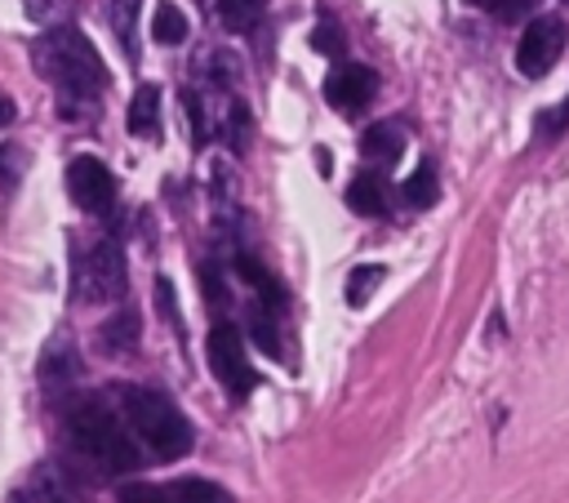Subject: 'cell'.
<instances>
[{"label":"cell","instance_id":"1","mask_svg":"<svg viewBox=\"0 0 569 503\" xmlns=\"http://www.w3.org/2000/svg\"><path fill=\"white\" fill-rule=\"evenodd\" d=\"M31 53H36V71L53 89H62L67 98L89 102V98H98L107 89V67H102L93 40L80 27H53V31H44Z\"/></svg>","mask_w":569,"mask_h":503},{"label":"cell","instance_id":"2","mask_svg":"<svg viewBox=\"0 0 569 503\" xmlns=\"http://www.w3.org/2000/svg\"><path fill=\"white\" fill-rule=\"evenodd\" d=\"M120 405H124V423L133 427V436H138L160 463L182 458V454L191 450V423L182 418V410H178L164 392L129 383V387H120Z\"/></svg>","mask_w":569,"mask_h":503},{"label":"cell","instance_id":"3","mask_svg":"<svg viewBox=\"0 0 569 503\" xmlns=\"http://www.w3.org/2000/svg\"><path fill=\"white\" fill-rule=\"evenodd\" d=\"M67 436L80 454H89L102 472H133L142 463L138 445L129 441L124 423L102 401H80L67 410Z\"/></svg>","mask_w":569,"mask_h":503},{"label":"cell","instance_id":"4","mask_svg":"<svg viewBox=\"0 0 569 503\" xmlns=\"http://www.w3.org/2000/svg\"><path fill=\"white\" fill-rule=\"evenodd\" d=\"M129 285L124 249L116 240H98L89 254L76 258V294L89 303H116Z\"/></svg>","mask_w":569,"mask_h":503},{"label":"cell","instance_id":"5","mask_svg":"<svg viewBox=\"0 0 569 503\" xmlns=\"http://www.w3.org/2000/svg\"><path fill=\"white\" fill-rule=\"evenodd\" d=\"M204 352H209V369H213V378L222 383V392L231 396V401H244L249 392H253V369H249V352H244V338H240V329L236 325H213L209 329V343H204Z\"/></svg>","mask_w":569,"mask_h":503},{"label":"cell","instance_id":"6","mask_svg":"<svg viewBox=\"0 0 569 503\" xmlns=\"http://www.w3.org/2000/svg\"><path fill=\"white\" fill-rule=\"evenodd\" d=\"M560 49H565V22H560L556 13H542V18H533V22L525 27V36H520V45H516V67L538 80V76H547V71L556 67Z\"/></svg>","mask_w":569,"mask_h":503},{"label":"cell","instance_id":"7","mask_svg":"<svg viewBox=\"0 0 569 503\" xmlns=\"http://www.w3.org/2000/svg\"><path fill=\"white\" fill-rule=\"evenodd\" d=\"M67 191L84 214H111L116 205V178L98 156H76L67 165Z\"/></svg>","mask_w":569,"mask_h":503},{"label":"cell","instance_id":"8","mask_svg":"<svg viewBox=\"0 0 569 503\" xmlns=\"http://www.w3.org/2000/svg\"><path fill=\"white\" fill-rule=\"evenodd\" d=\"M373 93H378V76L365 62H338L325 80V98L338 111H365L373 102Z\"/></svg>","mask_w":569,"mask_h":503},{"label":"cell","instance_id":"9","mask_svg":"<svg viewBox=\"0 0 569 503\" xmlns=\"http://www.w3.org/2000/svg\"><path fill=\"white\" fill-rule=\"evenodd\" d=\"M80 369H84V361L71 347V338H49V347L40 352V383L49 392H62V387H71L80 378Z\"/></svg>","mask_w":569,"mask_h":503},{"label":"cell","instance_id":"10","mask_svg":"<svg viewBox=\"0 0 569 503\" xmlns=\"http://www.w3.org/2000/svg\"><path fill=\"white\" fill-rule=\"evenodd\" d=\"M236 272H240V280L262 298V307H267L271 316H276V312H284V285H280V280H276L258 258L240 254V258H236Z\"/></svg>","mask_w":569,"mask_h":503},{"label":"cell","instance_id":"11","mask_svg":"<svg viewBox=\"0 0 569 503\" xmlns=\"http://www.w3.org/2000/svg\"><path fill=\"white\" fill-rule=\"evenodd\" d=\"M98 347H102L107 356H124V352H133V347H138V316H133V312H116V316H107L102 329H98Z\"/></svg>","mask_w":569,"mask_h":503},{"label":"cell","instance_id":"12","mask_svg":"<svg viewBox=\"0 0 569 503\" xmlns=\"http://www.w3.org/2000/svg\"><path fill=\"white\" fill-rule=\"evenodd\" d=\"M160 129V89L156 85H138L133 102H129V134L151 138Z\"/></svg>","mask_w":569,"mask_h":503},{"label":"cell","instance_id":"13","mask_svg":"<svg viewBox=\"0 0 569 503\" xmlns=\"http://www.w3.org/2000/svg\"><path fill=\"white\" fill-rule=\"evenodd\" d=\"M400 147H405V134H400V125H391V120L369 125L365 138H360V151H365L369 160H396Z\"/></svg>","mask_w":569,"mask_h":503},{"label":"cell","instance_id":"14","mask_svg":"<svg viewBox=\"0 0 569 503\" xmlns=\"http://www.w3.org/2000/svg\"><path fill=\"white\" fill-rule=\"evenodd\" d=\"M347 205L365 218H378L382 205H387V191H382V178L378 174H356L351 187H347Z\"/></svg>","mask_w":569,"mask_h":503},{"label":"cell","instance_id":"15","mask_svg":"<svg viewBox=\"0 0 569 503\" xmlns=\"http://www.w3.org/2000/svg\"><path fill=\"white\" fill-rule=\"evenodd\" d=\"M169 503H231V494L218 485V481H204V476H182L169 485Z\"/></svg>","mask_w":569,"mask_h":503},{"label":"cell","instance_id":"16","mask_svg":"<svg viewBox=\"0 0 569 503\" xmlns=\"http://www.w3.org/2000/svg\"><path fill=\"white\" fill-rule=\"evenodd\" d=\"M151 36L160 45H182L187 40V13L178 4H169V0H160L156 4V18H151Z\"/></svg>","mask_w":569,"mask_h":503},{"label":"cell","instance_id":"17","mask_svg":"<svg viewBox=\"0 0 569 503\" xmlns=\"http://www.w3.org/2000/svg\"><path fill=\"white\" fill-rule=\"evenodd\" d=\"M107 22H111V31H116V40H120V49L133 58L138 53V45H133V22H138V0H107Z\"/></svg>","mask_w":569,"mask_h":503},{"label":"cell","instance_id":"18","mask_svg":"<svg viewBox=\"0 0 569 503\" xmlns=\"http://www.w3.org/2000/svg\"><path fill=\"white\" fill-rule=\"evenodd\" d=\"M436 196H440L436 169H431V165H418V169L405 178V200H409L413 209H427V205H436Z\"/></svg>","mask_w":569,"mask_h":503},{"label":"cell","instance_id":"19","mask_svg":"<svg viewBox=\"0 0 569 503\" xmlns=\"http://www.w3.org/2000/svg\"><path fill=\"white\" fill-rule=\"evenodd\" d=\"M262 9H267V0H218V18L231 31H249L262 18Z\"/></svg>","mask_w":569,"mask_h":503},{"label":"cell","instance_id":"20","mask_svg":"<svg viewBox=\"0 0 569 503\" xmlns=\"http://www.w3.org/2000/svg\"><path fill=\"white\" fill-rule=\"evenodd\" d=\"M378 280H382V267L378 263H365V267H356L351 276H347V303H369V294L378 289Z\"/></svg>","mask_w":569,"mask_h":503},{"label":"cell","instance_id":"21","mask_svg":"<svg viewBox=\"0 0 569 503\" xmlns=\"http://www.w3.org/2000/svg\"><path fill=\"white\" fill-rule=\"evenodd\" d=\"M249 334L258 338V347H262L267 356H280V338H276V325H271V312H267V307L249 312Z\"/></svg>","mask_w":569,"mask_h":503},{"label":"cell","instance_id":"22","mask_svg":"<svg viewBox=\"0 0 569 503\" xmlns=\"http://www.w3.org/2000/svg\"><path fill=\"white\" fill-rule=\"evenodd\" d=\"M311 45H316L320 53H329V58H342V31H338L333 22H316V31H311Z\"/></svg>","mask_w":569,"mask_h":503},{"label":"cell","instance_id":"23","mask_svg":"<svg viewBox=\"0 0 569 503\" xmlns=\"http://www.w3.org/2000/svg\"><path fill=\"white\" fill-rule=\"evenodd\" d=\"M156 307H160V316L182 334V320H178V303H173V285H169V276L156 280Z\"/></svg>","mask_w":569,"mask_h":503},{"label":"cell","instance_id":"24","mask_svg":"<svg viewBox=\"0 0 569 503\" xmlns=\"http://www.w3.org/2000/svg\"><path fill=\"white\" fill-rule=\"evenodd\" d=\"M565 125H569V98H565V102H560L556 111H542V116L533 120V129H538L542 138H556V134H560Z\"/></svg>","mask_w":569,"mask_h":503},{"label":"cell","instance_id":"25","mask_svg":"<svg viewBox=\"0 0 569 503\" xmlns=\"http://www.w3.org/2000/svg\"><path fill=\"white\" fill-rule=\"evenodd\" d=\"M120 503H169V494L156 490V485H124L120 490Z\"/></svg>","mask_w":569,"mask_h":503},{"label":"cell","instance_id":"26","mask_svg":"<svg viewBox=\"0 0 569 503\" xmlns=\"http://www.w3.org/2000/svg\"><path fill=\"white\" fill-rule=\"evenodd\" d=\"M471 4H480V9H489L498 18H520L529 9V0H471Z\"/></svg>","mask_w":569,"mask_h":503},{"label":"cell","instance_id":"27","mask_svg":"<svg viewBox=\"0 0 569 503\" xmlns=\"http://www.w3.org/2000/svg\"><path fill=\"white\" fill-rule=\"evenodd\" d=\"M200 280H204V294H209L213 303H222V298H227V294H222V280H218V272H213L209 263L200 267Z\"/></svg>","mask_w":569,"mask_h":503},{"label":"cell","instance_id":"28","mask_svg":"<svg viewBox=\"0 0 569 503\" xmlns=\"http://www.w3.org/2000/svg\"><path fill=\"white\" fill-rule=\"evenodd\" d=\"M13 165H22V156H18L13 147H0V178H18Z\"/></svg>","mask_w":569,"mask_h":503},{"label":"cell","instance_id":"29","mask_svg":"<svg viewBox=\"0 0 569 503\" xmlns=\"http://www.w3.org/2000/svg\"><path fill=\"white\" fill-rule=\"evenodd\" d=\"M13 116H18L13 98H9V93H0V129H9V125H13Z\"/></svg>","mask_w":569,"mask_h":503},{"label":"cell","instance_id":"30","mask_svg":"<svg viewBox=\"0 0 569 503\" xmlns=\"http://www.w3.org/2000/svg\"><path fill=\"white\" fill-rule=\"evenodd\" d=\"M27 13H31V18H44V13H49V0H27Z\"/></svg>","mask_w":569,"mask_h":503},{"label":"cell","instance_id":"31","mask_svg":"<svg viewBox=\"0 0 569 503\" xmlns=\"http://www.w3.org/2000/svg\"><path fill=\"white\" fill-rule=\"evenodd\" d=\"M13 503H31V499H27V494H18V499H13Z\"/></svg>","mask_w":569,"mask_h":503}]
</instances>
